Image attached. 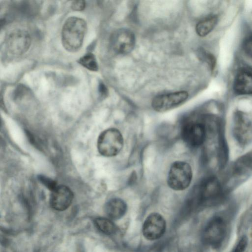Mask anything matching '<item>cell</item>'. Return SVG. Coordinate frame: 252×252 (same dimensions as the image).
<instances>
[{"mask_svg": "<svg viewBox=\"0 0 252 252\" xmlns=\"http://www.w3.org/2000/svg\"><path fill=\"white\" fill-rule=\"evenodd\" d=\"M87 31V24L84 19L71 17L65 21L62 31L63 46L68 52L78 51L83 44Z\"/></svg>", "mask_w": 252, "mask_h": 252, "instance_id": "obj_1", "label": "cell"}, {"mask_svg": "<svg viewBox=\"0 0 252 252\" xmlns=\"http://www.w3.org/2000/svg\"><path fill=\"white\" fill-rule=\"evenodd\" d=\"M124 146V138L117 128H109L103 131L99 135L97 148L99 154L106 157L117 155Z\"/></svg>", "mask_w": 252, "mask_h": 252, "instance_id": "obj_2", "label": "cell"}, {"mask_svg": "<svg viewBox=\"0 0 252 252\" xmlns=\"http://www.w3.org/2000/svg\"><path fill=\"white\" fill-rule=\"evenodd\" d=\"M192 178L190 165L183 161H176L171 164L168 174L167 183L175 190H183L189 187Z\"/></svg>", "mask_w": 252, "mask_h": 252, "instance_id": "obj_3", "label": "cell"}, {"mask_svg": "<svg viewBox=\"0 0 252 252\" xmlns=\"http://www.w3.org/2000/svg\"><path fill=\"white\" fill-rule=\"evenodd\" d=\"M226 233L225 220L221 216H215L206 225L202 233V240L207 245L217 249L221 247Z\"/></svg>", "mask_w": 252, "mask_h": 252, "instance_id": "obj_4", "label": "cell"}, {"mask_svg": "<svg viewBox=\"0 0 252 252\" xmlns=\"http://www.w3.org/2000/svg\"><path fill=\"white\" fill-rule=\"evenodd\" d=\"M188 97V93L184 91L162 94L155 96L151 105L156 111L163 112L183 104Z\"/></svg>", "mask_w": 252, "mask_h": 252, "instance_id": "obj_5", "label": "cell"}, {"mask_svg": "<svg viewBox=\"0 0 252 252\" xmlns=\"http://www.w3.org/2000/svg\"><path fill=\"white\" fill-rule=\"evenodd\" d=\"M29 32L21 29L12 31L8 35L5 44L8 52L13 55L20 56L26 53L31 45Z\"/></svg>", "mask_w": 252, "mask_h": 252, "instance_id": "obj_6", "label": "cell"}, {"mask_svg": "<svg viewBox=\"0 0 252 252\" xmlns=\"http://www.w3.org/2000/svg\"><path fill=\"white\" fill-rule=\"evenodd\" d=\"M111 47L115 52L120 55L130 53L135 45L134 34L126 29H119L112 34L111 37Z\"/></svg>", "mask_w": 252, "mask_h": 252, "instance_id": "obj_7", "label": "cell"}, {"mask_svg": "<svg viewBox=\"0 0 252 252\" xmlns=\"http://www.w3.org/2000/svg\"><path fill=\"white\" fill-rule=\"evenodd\" d=\"M181 136L188 145L197 147L201 145L205 140L206 129L201 123L188 122L182 127Z\"/></svg>", "mask_w": 252, "mask_h": 252, "instance_id": "obj_8", "label": "cell"}, {"mask_svg": "<svg viewBox=\"0 0 252 252\" xmlns=\"http://www.w3.org/2000/svg\"><path fill=\"white\" fill-rule=\"evenodd\" d=\"M166 229V222L159 214L153 213L146 219L142 227L143 236L149 240H155L160 238Z\"/></svg>", "mask_w": 252, "mask_h": 252, "instance_id": "obj_9", "label": "cell"}, {"mask_svg": "<svg viewBox=\"0 0 252 252\" xmlns=\"http://www.w3.org/2000/svg\"><path fill=\"white\" fill-rule=\"evenodd\" d=\"M73 196V193L69 188L64 185L58 186L51 191L50 205L56 210L64 211L71 204Z\"/></svg>", "mask_w": 252, "mask_h": 252, "instance_id": "obj_10", "label": "cell"}, {"mask_svg": "<svg viewBox=\"0 0 252 252\" xmlns=\"http://www.w3.org/2000/svg\"><path fill=\"white\" fill-rule=\"evenodd\" d=\"M235 92L241 95H252V73L241 71L236 75L233 85Z\"/></svg>", "mask_w": 252, "mask_h": 252, "instance_id": "obj_11", "label": "cell"}, {"mask_svg": "<svg viewBox=\"0 0 252 252\" xmlns=\"http://www.w3.org/2000/svg\"><path fill=\"white\" fill-rule=\"evenodd\" d=\"M126 204L120 198L110 199L104 206V211L106 215L113 220H117L122 218L126 213Z\"/></svg>", "mask_w": 252, "mask_h": 252, "instance_id": "obj_12", "label": "cell"}, {"mask_svg": "<svg viewBox=\"0 0 252 252\" xmlns=\"http://www.w3.org/2000/svg\"><path fill=\"white\" fill-rule=\"evenodd\" d=\"M218 18L216 15L208 16L200 20L196 25L195 30L197 34L201 37L207 35L217 25Z\"/></svg>", "mask_w": 252, "mask_h": 252, "instance_id": "obj_13", "label": "cell"}, {"mask_svg": "<svg viewBox=\"0 0 252 252\" xmlns=\"http://www.w3.org/2000/svg\"><path fill=\"white\" fill-rule=\"evenodd\" d=\"M96 227L106 235L114 234L117 230L116 225L110 220L105 218H97L94 220Z\"/></svg>", "mask_w": 252, "mask_h": 252, "instance_id": "obj_14", "label": "cell"}, {"mask_svg": "<svg viewBox=\"0 0 252 252\" xmlns=\"http://www.w3.org/2000/svg\"><path fill=\"white\" fill-rule=\"evenodd\" d=\"M78 62L82 65L92 71H97L98 65L94 54L88 53L81 58Z\"/></svg>", "mask_w": 252, "mask_h": 252, "instance_id": "obj_15", "label": "cell"}, {"mask_svg": "<svg viewBox=\"0 0 252 252\" xmlns=\"http://www.w3.org/2000/svg\"><path fill=\"white\" fill-rule=\"evenodd\" d=\"M38 179L51 191L53 190L58 186L55 181L43 175H39L38 176Z\"/></svg>", "mask_w": 252, "mask_h": 252, "instance_id": "obj_16", "label": "cell"}, {"mask_svg": "<svg viewBox=\"0 0 252 252\" xmlns=\"http://www.w3.org/2000/svg\"><path fill=\"white\" fill-rule=\"evenodd\" d=\"M248 239L246 235L242 236L230 252H245L248 246Z\"/></svg>", "mask_w": 252, "mask_h": 252, "instance_id": "obj_17", "label": "cell"}, {"mask_svg": "<svg viewBox=\"0 0 252 252\" xmlns=\"http://www.w3.org/2000/svg\"><path fill=\"white\" fill-rule=\"evenodd\" d=\"M243 47L245 53L252 58V35H250L245 38Z\"/></svg>", "mask_w": 252, "mask_h": 252, "instance_id": "obj_18", "label": "cell"}, {"mask_svg": "<svg viewBox=\"0 0 252 252\" xmlns=\"http://www.w3.org/2000/svg\"><path fill=\"white\" fill-rule=\"evenodd\" d=\"M203 58L207 62L212 70H213L216 65V60L214 57L211 54H203Z\"/></svg>", "mask_w": 252, "mask_h": 252, "instance_id": "obj_19", "label": "cell"}, {"mask_svg": "<svg viewBox=\"0 0 252 252\" xmlns=\"http://www.w3.org/2000/svg\"><path fill=\"white\" fill-rule=\"evenodd\" d=\"M85 5L84 0H76L72 2L71 7L74 11H82L85 8Z\"/></svg>", "mask_w": 252, "mask_h": 252, "instance_id": "obj_20", "label": "cell"}, {"mask_svg": "<svg viewBox=\"0 0 252 252\" xmlns=\"http://www.w3.org/2000/svg\"><path fill=\"white\" fill-rule=\"evenodd\" d=\"M98 90L99 94L102 97H105L107 95L108 90L106 87L103 83H100L99 84Z\"/></svg>", "mask_w": 252, "mask_h": 252, "instance_id": "obj_21", "label": "cell"}, {"mask_svg": "<svg viewBox=\"0 0 252 252\" xmlns=\"http://www.w3.org/2000/svg\"><path fill=\"white\" fill-rule=\"evenodd\" d=\"M250 235H251V237H252V223L251 229H250Z\"/></svg>", "mask_w": 252, "mask_h": 252, "instance_id": "obj_22", "label": "cell"}]
</instances>
